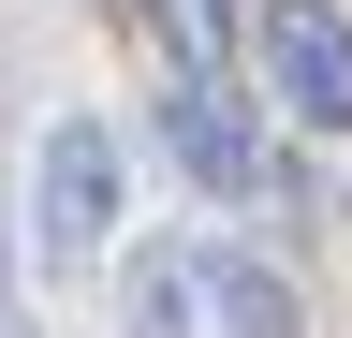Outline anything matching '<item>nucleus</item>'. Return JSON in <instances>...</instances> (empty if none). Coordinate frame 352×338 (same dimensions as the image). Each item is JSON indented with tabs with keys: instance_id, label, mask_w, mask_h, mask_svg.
Returning a JSON list of instances; mask_svg holds the SVG:
<instances>
[{
	"instance_id": "nucleus-5",
	"label": "nucleus",
	"mask_w": 352,
	"mask_h": 338,
	"mask_svg": "<svg viewBox=\"0 0 352 338\" xmlns=\"http://www.w3.org/2000/svg\"><path fill=\"white\" fill-rule=\"evenodd\" d=\"M132 338H191V294H206V265H176V250H132Z\"/></svg>"
},
{
	"instance_id": "nucleus-1",
	"label": "nucleus",
	"mask_w": 352,
	"mask_h": 338,
	"mask_svg": "<svg viewBox=\"0 0 352 338\" xmlns=\"http://www.w3.org/2000/svg\"><path fill=\"white\" fill-rule=\"evenodd\" d=\"M118 221H132V147H118V118H59L30 162V250H44V279H103L118 265Z\"/></svg>"
},
{
	"instance_id": "nucleus-4",
	"label": "nucleus",
	"mask_w": 352,
	"mask_h": 338,
	"mask_svg": "<svg viewBox=\"0 0 352 338\" xmlns=\"http://www.w3.org/2000/svg\"><path fill=\"white\" fill-rule=\"evenodd\" d=\"M206 309H220V338H308L294 279L264 265V250H206Z\"/></svg>"
},
{
	"instance_id": "nucleus-3",
	"label": "nucleus",
	"mask_w": 352,
	"mask_h": 338,
	"mask_svg": "<svg viewBox=\"0 0 352 338\" xmlns=\"http://www.w3.org/2000/svg\"><path fill=\"white\" fill-rule=\"evenodd\" d=\"M162 147L191 162V191H206V206L279 191V162H264V133L235 118V89H220V74H176V89H162Z\"/></svg>"
},
{
	"instance_id": "nucleus-2",
	"label": "nucleus",
	"mask_w": 352,
	"mask_h": 338,
	"mask_svg": "<svg viewBox=\"0 0 352 338\" xmlns=\"http://www.w3.org/2000/svg\"><path fill=\"white\" fill-rule=\"evenodd\" d=\"M250 59H264V89H279V118L352 133V0H264Z\"/></svg>"
}]
</instances>
